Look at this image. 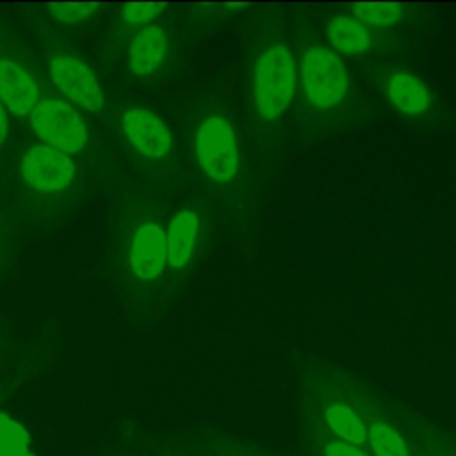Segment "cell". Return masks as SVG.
<instances>
[{
	"label": "cell",
	"mask_w": 456,
	"mask_h": 456,
	"mask_svg": "<svg viewBox=\"0 0 456 456\" xmlns=\"http://www.w3.org/2000/svg\"><path fill=\"white\" fill-rule=\"evenodd\" d=\"M167 48L166 32L157 27H146L135 34L128 48V66L135 75H150L164 61Z\"/></svg>",
	"instance_id": "14"
},
{
	"label": "cell",
	"mask_w": 456,
	"mask_h": 456,
	"mask_svg": "<svg viewBox=\"0 0 456 456\" xmlns=\"http://www.w3.org/2000/svg\"><path fill=\"white\" fill-rule=\"evenodd\" d=\"M18 456H34V454H30V452L27 451V452H21V454H18Z\"/></svg>",
	"instance_id": "22"
},
{
	"label": "cell",
	"mask_w": 456,
	"mask_h": 456,
	"mask_svg": "<svg viewBox=\"0 0 456 456\" xmlns=\"http://www.w3.org/2000/svg\"><path fill=\"white\" fill-rule=\"evenodd\" d=\"M162 4H126L123 7V20L134 25L151 21L159 16Z\"/></svg>",
	"instance_id": "18"
},
{
	"label": "cell",
	"mask_w": 456,
	"mask_h": 456,
	"mask_svg": "<svg viewBox=\"0 0 456 456\" xmlns=\"http://www.w3.org/2000/svg\"><path fill=\"white\" fill-rule=\"evenodd\" d=\"M123 130L132 146L144 157L162 159L173 148V137L167 125L146 109H128L123 116Z\"/></svg>",
	"instance_id": "8"
},
{
	"label": "cell",
	"mask_w": 456,
	"mask_h": 456,
	"mask_svg": "<svg viewBox=\"0 0 456 456\" xmlns=\"http://www.w3.org/2000/svg\"><path fill=\"white\" fill-rule=\"evenodd\" d=\"M28 433L14 419L0 413V456H18L27 452Z\"/></svg>",
	"instance_id": "17"
},
{
	"label": "cell",
	"mask_w": 456,
	"mask_h": 456,
	"mask_svg": "<svg viewBox=\"0 0 456 456\" xmlns=\"http://www.w3.org/2000/svg\"><path fill=\"white\" fill-rule=\"evenodd\" d=\"M353 16L362 21L365 27H372V28H387L395 25L403 14H404V5L397 4V2H379V4H370V2H363V4H353L351 7Z\"/></svg>",
	"instance_id": "15"
},
{
	"label": "cell",
	"mask_w": 456,
	"mask_h": 456,
	"mask_svg": "<svg viewBox=\"0 0 456 456\" xmlns=\"http://www.w3.org/2000/svg\"><path fill=\"white\" fill-rule=\"evenodd\" d=\"M167 262L166 232L157 223H146L137 228L132 239L130 264L141 280H155Z\"/></svg>",
	"instance_id": "9"
},
{
	"label": "cell",
	"mask_w": 456,
	"mask_h": 456,
	"mask_svg": "<svg viewBox=\"0 0 456 456\" xmlns=\"http://www.w3.org/2000/svg\"><path fill=\"white\" fill-rule=\"evenodd\" d=\"M381 89L392 109L403 116L420 118L431 110V89L410 69L392 68L385 71L381 77Z\"/></svg>",
	"instance_id": "7"
},
{
	"label": "cell",
	"mask_w": 456,
	"mask_h": 456,
	"mask_svg": "<svg viewBox=\"0 0 456 456\" xmlns=\"http://www.w3.org/2000/svg\"><path fill=\"white\" fill-rule=\"evenodd\" d=\"M297 93V57L281 37H265L249 64V103L260 126L276 125Z\"/></svg>",
	"instance_id": "1"
},
{
	"label": "cell",
	"mask_w": 456,
	"mask_h": 456,
	"mask_svg": "<svg viewBox=\"0 0 456 456\" xmlns=\"http://www.w3.org/2000/svg\"><path fill=\"white\" fill-rule=\"evenodd\" d=\"M328 48L337 55H360L372 46V30L353 14H335L326 23Z\"/></svg>",
	"instance_id": "11"
},
{
	"label": "cell",
	"mask_w": 456,
	"mask_h": 456,
	"mask_svg": "<svg viewBox=\"0 0 456 456\" xmlns=\"http://www.w3.org/2000/svg\"><path fill=\"white\" fill-rule=\"evenodd\" d=\"M98 5L96 4H50V11L62 21H78L89 16Z\"/></svg>",
	"instance_id": "19"
},
{
	"label": "cell",
	"mask_w": 456,
	"mask_h": 456,
	"mask_svg": "<svg viewBox=\"0 0 456 456\" xmlns=\"http://www.w3.org/2000/svg\"><path fill=\"white\" fill-rule=\"evenodd\" d=\"M21 175L32 189L57 192L71 183L75 166L66 153L46 144H36L21 159Z\"/></svg>",
	"instance_id": "5"
},
{
	"label": "cell",
	"mask_w": 456,
	"mask_h": 456,
	"mask_svg": "<svg viewBox=\"0 0 456 456\" xmlns=\"http://www.w3.org/2000/svg\"><path fill=\"white\" fill-rule=\"evenodd\" d=\"M50 75L57 87L75 103L87 110H100L103 93L94 73L77 57L59 55L50 62Z\"/></svg>",
	"instance_id": "6"
},
{
	"label": "cell",
	"mask_w": 456,
	"mask_h": 456,
	"mask_svg": "<svg viewBox=\"0 0 456 456\" xmlns=\"http://www.w3.org/2000/svg\"><path fill=\"white\" fill-rule=\"evenodd\" d=\"M36 135L61 153H75L87 142V128L80 114L66 102L45 98L30 112Z\"/></svg>",
	"instance_id": "4"
},
{
	"label": "cell",
	"mask_w": 456,
	"mask_h": 456,
	"mask_svg": "<svg viewBox=\"0 0 456 456\" xmlns=\"http://www.w3.org/2000/svg\"><path fill=\"white\" fill-rule=\"evenodd\" d=\"M324 456H369V452L360 445H353L342 440H331L324 449Z\"/></svg>",
	"instance_id": "20"
},
{
	"label": "cell",
	"mask_w": 456,
	"mask_h": 456,
	"mask_svg": "<svg viewBox=\"0 0 456 456\" xmlns=\"http://www.w3.org/2000/svg\"><path fill=\"white\" fill-rule=\"evenodd\" d=\"M322 420L337 440L362 447L369 438V424L347 399L331 397L322 408Z\"/></svg>",
	"instance_id": "12"
},
{
	"label": "cell",
	"mask_w": 456,
	"mask_h": 456,
	"mask_svg": "<svg viewBox=\"0 0 456 456\" xmlns=\"http://www.w3.org/2000/svg\"><path fill=\"white\" fill-rule=\"evenodd\" d=\"M194 155L203 175L217 183L228 185L240 173L239 139L233 125L223 114H208L194 134Z\"/></svg>",
	"instance_id": "3"
},
{
	"label": "cell",
	"mask_w": 456,
	"mask_h": 456,
	"mask_svg": "<svg viewBox=\"0 0 456 456\" xmlns=\"http://www.w3.org/2000/svg\"><path fill=\"white\" fill-rule=\"evenodd\" d=\"M349 73L340 55L322 43H308L297 57V91L314 114H335L349 98Z\"/></svg>",
	"instance_id": "2"
},
{
	"label": "cell",
	"mask_w": 456,
	"mask_h": 456,
	"mask_svg": "<svg viewBox=\"0 0 456 456\" xmlns=\"http://www.w3.org/2000/svg\"><path fill=\"white\" fill-rule=\"evenodd\" d=\"M5 135H7V116H5V110L0 103V144L4 142Z\"/></svg>",
	"instance_id": "21"
},
{
	"label": "cell",
	"mask_w": 456,
	"mask_h": 456,
	"mask_svg": "<svg viewBox=\"0 0 456 456\" xmlns=\"http://www.w3.org/2000/svg\"><path fill=\"white\" fill-rule=\"evenodd\" d=\"M0 103L16 116H28L39 103L32 77L9 59H0Z\"/></svg>",
	"instance_id": "10"
},
{
	"label": "cell",
	"mask_w": 456,
	"mask_h": 456,
	"mask_svg": "<svg viewBox=\"0 0 456 456\" xmlns=\"http://www.w3.org/2000/svg\"><path fill=\"white\" fill-rule=\"evenodd\" d=\"M200 233V216L194 210H180L169 223L166 232L167 264L173 269H183L194 251Z\"/></svg>",
	"instance_id": "13"
},
{
	"label": "cell",
	"mask_w": 456,
	"mask_h": 456,
	"mask_svg": "<svg viewBox=\"0 0 456 456\" xmlns=\"http://www.w3.org/2000/svg\"><path fill=\"white\" fill-rule=\"evenodd\" d=\"M374 456H410L404 438L383 419H374L369 424V438Z\"/></svg>",
	"instance_id": "16"
}]
</instances>
